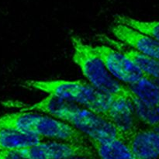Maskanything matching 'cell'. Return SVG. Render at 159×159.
Listing matches in <instances>:
<instances>
[{"instance_id":"1","label":"cell","mask_w":159,"mask_h":159,"mask_svg":"<svg viewBox=\"0 0 159 159\" xmlns=\"http://www.w3.org/2000/svg\"><path fill=\"white\" fill-rule=\"evenodd\" d=\"M40 111L61 120L74 127L87 138L93 139L120 138L122 134L110 121L103 116L75 102L48 95L42 100L26 105L21 111Z\"/></svg>"},{"instance_id":"2","label":"cell","mask_w":159,"mask_h":159,"mask_svg":"<svg viewBox=\"0 0 159 159\" xmlns=\"http://www.w3.org/2000/svg\"><path fill=\"white\" fill-rule=\"evenodd\" d=\"M24 85L79 104L102 116L107 113L116 97L102 93L89 82L82 80H33L26 81Z\"/></svg>"},{"instance_id":"3","label":"cell","mask_w":159,"mask_h":159,"mask_svg":"<svg viewBox=\"0 0 159 159\" xmlns=\"http://www.w3.org/2000/svg\"><path fill=\"white\" fill-rule=\"evenodd\" d=\"M0 126L8 127L43 138L74 143H86L87 137L66 122L49 116L20 112L0 119Z\"/></svg>"},{"instance_id":"4","label":"cell","mask_w":159,"mask_h":159,"mask_svg":"<svg viewBox=\"0 0 159 159\" xmlns=\"http://www.w3.org/2000/svg\"><path fill=\"white\" fill-rule=\"evenodd\" d=\"M73 61L90 84L102 93L113 96L130 94L131 91L115 79L103 62L95 54L93 46L85 43L78 36H71Z\"/></svg>"},{"instance_id":"5","label":"cell","mask_w":159,"mask_h":159,"mask_svg":"<svg viewBox=\"0 0 159 159\" xmlns=\"http://www.w3.org/2000/svg\"><path fill=\"white\" fill-rule=\"evenodd\" d=\"M27 159H68L75 157L94 158L95 151L89 143L54 141H43L33 147L21 149Z\"/></svg>"},{"instance_id":"6","label":"cell","mask_w":159,"mask_h":159,"mask_svg":"<svg viewBox=\"0 0 159 159\" xmlns=\"http://www.w3.org/2000/svg\"><path fill=\"white\" fill-rule=\"evenodd\" d=\"M93 50L112 75L127 85L135 83L145 75L124 54L108 45L93 47Z\"/></svg>"},{"instance_id":"7","label":"cell","mask_w":159,"mask_h":159,"mask_svg":"<svg viewBox=\"0 0 159 159\" xmlns=\"http://www.w3.org/2000/svg\"><path fill=\"white\" fill-rule=\"evenodd\" d=\"M103 117L110 121L119 130L126 141L135 131L141 128L139 127L141 122L137 117L134 107L132 92L130 94L116 96Z\"/></svg>"},{"instance_id":"8","label":"cell","mask_w":159,"mask_h":159,"mask_svg":"<svg viewBox=\"0 0 159 159\" xmlns=\"http://www.w3.org/2000/svg\"><path fill=\"white\" fill-rule=\"evenodd\" d=\"M110 32L120 41L159 61V41L155 39L120 23L112 26Z\"/></svg>"},{"instance_id":"9","label":"cell","mask_w":159,"mask_h":159,"mask_svg":"<svg viewBox=\"0 0 159 159\" xmlns=\"http://www.w3.org/2000/svg\"><path fill=\"white\" fill-rule=\"evenodd\" d=\"M99 40L105 42L107 45L113 49H116L122 53L128 59H130L134 65L139 68L145 75L152 79L159 80V61L145 55L137 50L130 48L128 45L118 40H114L107 36H99Z\"/></svg>"},{"instance_id":"10","label":"cell","mask_w":159,"mask_h":159,"mask_svg":"<svg viewBox=\"0 0 159 159\" xmlns=\"http://www.w3.org/2000/svg\"><path fill=\"white\" fill-rule=\"evenodd\" d=\"M127 143L137 159L159 158V134L152 127L139 128Z\"/></svg>"},{"instance_id":"11","label":"cell","mask_w":159,"mask_h":159,"mask_svg":"<svg viewBox=\"0 0 159 159\" xmlns=\"http://www.w3.org/2000/svg\"><path fill=\"white\" fill-rule=\"evenodd\" d=\"M87 140L99 159H137L127 141L120 138Z\"/></svg>"},{"instance_id":"12","label":"cell","mask_w":159,"mask_h":159,"mask_svg":"<svg viewBox=\"0 0 159 159\" xmlns=\"http://www.w3.org/2000/svg\"><path fill=\"white\" fill-rule=\"evenodd\" d=\"M0 127V152L27 148L40 144L44 139L38 135L23 133L11 127Z\"/></svg>"},{"instance_id":"13","label":"cell","mask_w":159,"mask_h":159,"mask_svg":"<svg viewBox=\"0 0 159 159\" xmlns=\"http://www.w3.org/2000/svg\"><path fill=\"white\" fill-rule=\"evenodd\" d=\"M127 87L142 102L159 106V80L144 75Z\"/></svg>"},{"instance_id":"14","label":"cell","mask_w":159,"mask_h":159,"mask_svg":"<svg viewBox=\"0 0 159 159\" xmlns=\"http://www.w3.org/2000/svg\"><path fill=\"white\" fill-rule=\"evenodd\" d=\"M132 100L135 113L139 121L148 127L159 126V106L150 105L140 100L132 93Z\"/></svg>"},{"instance_id":"15","label":"cell","mask_w":159,"mask_h":159,"mask_svg":"<svg viewBox=\"0 0 159 159\" xmlns=\"http://www.w3.org/2000/svg\"><path fill=\"white\" fill-rule=\"evenodd\" d=\"M116 23L125 25L159 41V21H144L127 16L118 15Z\"/></svg>"},{"instance_id":"16","label":"cell","mask_w":159,"mask_h":159,"mask_svg":"<svg viewBox=\"0 0 159 159\" xmlns=\"http://www.w3.org/2000/svg\"><path fill=\"white\" fill-rule=\"evenodd\" d=\"M0 159H27L21 149L14 151H2L0 152Z\"/></svg>"},{"instance_id":"17","label":"cell","mask_w":159,"mask_h":159,"mask_svg":"<svg viewBox=\"0 0 159 159\" xmlns=\"http://www.w3.org/2000/svg\"><path fill=\"white\" fill-rule=\"evenodd\" d=\"M68 159H93V158H89V157H75V158H71Z\"/></svg>"},{"instance_id":"18","label":"cell","mask_w":159,"mask_h":159,"mask_svg":"<svg viewBox=\"0 0 159 159\" xmlns=\"http://www.w3.org/2000/svg\"><path fill=\"white\" fill-rule=\"evenodd\" d=\"M152 128L155 131H156L157 133H158L159 134V126H157V127H152Z\"/></svg>"},{"instance_id":"19","label":"cell","mask_w":159,"mask_h":159,"mask_svg":"<svg viewBox=\"0 0 159 159\" xmlns=\"http://www.w3.org/2000/svg\"><path fill=\"white\" fill-rule=\"evenodd\" d=\"M0 130H1V127H0Z\"/></svg>"}]
</instances>
